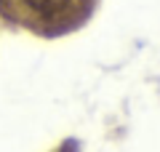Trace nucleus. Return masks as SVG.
I'll list each match as a JSON object with an SVG mask.
<instances>
[{"label":"nucleus","mask_w":160,"mask_h":152,"mask_svg":"<svg viewBox=\"0 0 160 152\" xmlns=\"http://www.w3.org/2000/svg\"><path fill=\"white\" fill-rule=\"evenodd\" d=\"M24 3H27L29 8H32V11H38V13H56L59 8H64V3H67V0H24Z\"/></svg>","instance_id":"f257e3e1"}]
</instances>
